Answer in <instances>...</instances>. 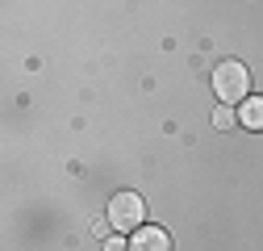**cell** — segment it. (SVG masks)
<instances>
[{
	"instance_id": "5",
	"label": "cell",
	"mask_w": 263,
	"mask_h": 251,
	"mask_svg": "<svg viewBox=\"0 0 263 251\" xmlns=\"http://www.w3.org/2000/svg\"><path fill=\"white\" fill-rule=\"evenodd\" d=\"M213 126H217V130H226V126H234V109H230V105H221V109L213 113Z\"/></svg>"
},
{
	"instance_id": "2",
	"label": "cell",
	"mask_w": 263,
	"mask_h": 251,
	"mask_svg": "<svg viewBox=\"0 0 263 251\" xmlns=\"http://www.w3.org/2000/svg\"><path fill=\"white\" fill-rule=\"evenodd\" d=\"M142 213H146V205H142L138 193H117L109 201V226H117V230H142Z\"/></svg>"
},
{
	"instance_id": "4",
	"label": "cell",
	"mask_w": 263,
	"mask_h": 251,
	"mask_svg": "<svg viewBox=\"0 0 263 251\" xmlns=\"http://www.w3.org/2000/svg\"><path fill=\"white\" fill-rule=\"evenodd\" d=\"M238 121L247 126V130H263V97H251V101H242V109H238Z\"/></svg>"
},
{
	"instance_id": "3",
	"label": "cell",
	"mask_w": 263,
	"mask_h": 251,
	"mask_svg": "<svg viewBox=\"0 0 263 251\" xmlns=\"http://www.w3.org/2000/svg\"><path fill=\"white\" fill-rule=\"evenodd\" d=\"M129 251H172V239L159 226H142V230H134V239H129Z\"/></svg>"
},
{
	"instance_id": "6",
	"label": "cell",
	"mask_w": 263,
	"mask_h": 251,
	"mask_svg": "<svg viewBox=\"0 0 263 251\" xmlns=\"http://www.w3.org/2000/svg\"><path fill=\"white\" fill-rule=\"evenodd\" d=\"M105 251H129V243H125V239H109V243H105Z\"/></svg>"
},
{
	"instance_id": "1",
	"label": "cell",
	"mask_w": 263,
	"mask_h": 251,
	"mask_svg": "<svg viewBox=\"0 0 263 251\" xmlns=\"http://www.w3.org/2000/svg\"><path fill=\"white\" fill-rule=\"evenodd\" d=\"M213 88H217V97H221V105H238V101H247V88H251V76H247V67L238 59H226L221 67L213 71Z\"/></svg>"
}]
</instances>
